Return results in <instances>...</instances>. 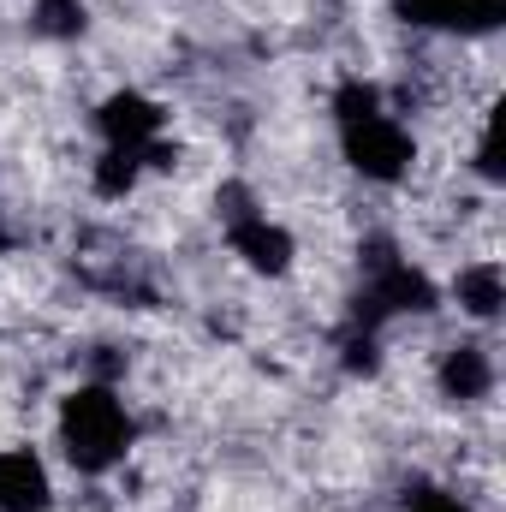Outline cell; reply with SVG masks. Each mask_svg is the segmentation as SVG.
<instances>
[{"label":"cell","instance_id":"cell-11","mask_svg":"<svg viewBox=\"0 0 506 512\" xmlns=\"http://www.w3.org/2000/svg\"><path fill=\"white\" fill-rule=\"evenodd\" d=\"M30 30L48 42H78L90 30V6L84 0H36L30 6Z\"/></svg>","mask_w":506,"mask_h":512},{"label":"cell","instance_id":"cell-4","mask_svg":"<svg viewBox=\"0 0 506 512\" xmlns=\"http://www.w3.org/2000/svg\"><path fill=\"white\" fill-rule=\"evenodd\" d=\"M96 131H102V143L149 149V143H161V131H167V108H161L155 96H143V90H114V96L96 108Z\"/></svg>","mask_w":506,"mask_h":512},{"label":"cell","instance_id":"cell-3","mask_svg":"<svg viewBox=\"0 0 506 512\" xmlns=\"http://www.w3.org/2000/svg\"><path fill=\"white\" fill-rule=\"evenodd\" d=\"M435 304H441V292H435V280L423 268H411L393 245H370L364 286L352 298V328L376 334L381 322H393V316H429Z\"/></svg>","mask_w":506,"mask_h":512},{"label":"cell","instance_id":"cell-10","mask_svg":"<svg viewBox=\"0 0 506 512\" xmlns=\"http://www.w3.org/2000/svg\"><path fill=\"white\" fill-rule=\"evenodd\" d=\"M149 173V149H120V143H108L102 149V161H96V197H108V203H120L137 191V179Z\"/></svg>","mask_w":506,"mask_h":512},{"label":"cell","instance_id":"cell-1","mask_svg":"<svg viewBox=\"0 0 506 512\" xmlns=\"http://www.w3.org/2000/svg\"><path fill=\"white\" fill-rule=\"evenodd\" d=\"M334 126H340V155L352 173L370 185H399L417 161V137L381 108V90L370 78H346L334 90Z\"/></svg>","mask_w":506,"mask_h":512},{"label":"cell","instance_id":"cell-6","mask_svg":"<svg viewBox=\"0 0 506 512\" xmlns=\"http://www.w3.org/2000/svg\"><path fill=\"white\" fill-rule=\"evenodd\" d=\"M399 12L441 36H489V30H501L506 0H399Z\"/></svg>","mask_w":506,"mask_h":512},{"label":"cell","instance_id":"cell-8","mask_svg":"<svg viewBox=\"0 0 506 512\" xmlns=\"http://www.w3.org/2000/svg\"><path fill=\"white\" fill-rule=\"evenodd\" d=\"M435 382H441V399H453V405H477V399L495 393V352H489L483 340H459V346L441 352Z\"/></svg>","mask_w":506,"mask_h":512},{"label":"cell","instance_id":"cell-9","mask_svg":"<svg viewBox=\"0 0 506 512\" xmlns=\"http://www.w3.org/2000/svg\"><path fill=\"white\" fill-rule=\"evenodd\" d=\"M453 298H459V310L471 316V322H495L506 304V274L495 256H483V262H465L459 268V280H453Z\"/></svg>","mask_w":506,"mask_h":512},{"label":"cell","instance_id":"cell-2","mask_svg":"<svg viewBox=\"0 0 506 512\" xmlns=\"http://www.w3.org/2000/svg\"><path fill=\"white\" fill-rule=\"evenodd\" d=\"M131 411L108 382H84L60 399V447L84 477H108L131 453Z\"/></svg>","mask_w":506,"mask_h":512},{"label":"cell","instance_id":"cell-12","mask_svg":"<svg viewBox=\"0 0 506 512\" xmlns=\"http://www.w3.org/2000/svg\"><path fill=\"white\" fill-rule=\"evenodd\" d=\"M405 512H471L459 495H447V489H411L405 495Z\"/></svg>","mask_w":506,"mask_h":512},{"label":"cell","instance_id":"cell-7","mask_svg":"<svg viewBox=\"0 0 506 512\" xmlns=\"http://www.w3.org/2000/svg\"><path fill=\"white\" fill-rule=\"evenodd\" d=\"M54 507V477L42 453L30 447H0V512H48Z\"/></svg>","mask_w":506,"mask_h":512},{"label":"cell","instance_id":"cell-13","mask_svg":"<svg viewBox=\"0 0 506 512\" xmlns=\"http://www.w3.org/2000/svg\"><path fill=\"white\" fill-rule=\"evenodd\" d=\"M0 251H6V227H0Z\"/></svg>","mask_w":506,"mask_h":512},{"label":"cell","instance_id":"cell-5","mask_svg":"<svg viewBox=\"0 0 506 512\" xmlns=\"http://www.w3.org/2000/svg\"><path fill=\"white\" fill-rule=\"evenodd\" d=\"M227 245H233V256H245V268H256V274H286L292 256H298L292 233H286L280 221H268L262 209L227 221Z\"/></svg>","mask_w":506,"mask_h":512}]
</instances>
